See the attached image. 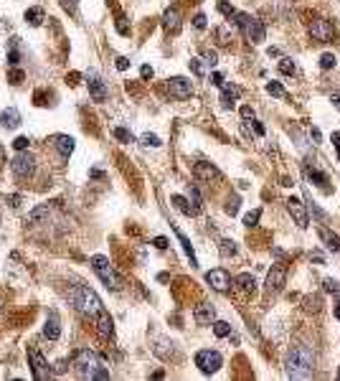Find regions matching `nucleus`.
I'll return each mask as SVG.
<instances>
[{"instance_id": "nucleus-2", "label": "nucleus", "mask_w": 340, "mask_h": 381, "mask_svg": "<svg viewBox=\"0 0 340 381\" xmlns=\"http://www.w3.org/2000/svg\"><path fill=\"white\" fill-rule=\"evenodd\" d=\"M69 300H71V305L79 310V312H84L86 318H99L102 312H104V305H102V300L97 297L94 290H89L84 285H71L69 287Z\"/></svg>"}, {"instance_id": "nucleus-11", "label": "nucleus", "mask_w": 340, "mask_h": 381, "mask_svg": "<svg viewBox=\"0 0 340 381\" xmlns=\"http://www.w3.org/2000/svg\"><path fill=\"white\" fill-rule=\"evenodd\" d=\"M287 211L292 214V219H294V224H297L300 229H305L310 224V216H307V208H305V204L300 198H287Z\"/></svg>"}, {"instance_id": "nucleus-47", "label": "nucleus", "mask_w": 340, "mask_h": 381, "mask_svg": "<svg viewBox=\"0 0 340 381\" xmlns=\"http://www.w3.org/2000/svg\"><path fill=\"white\" fill-rule=\"evenodd\" d=\"M219 10H221V13H223V16H229V18H231V16L236 13V10H234V8H231L229 3H219Z\"/></svg>"}, {"instance_id": "nucleus-36", "label": "nucleus", "mask_w": 340, "mask_h": 381, "mask_svg": "<svg viewBox=\"0 0 340 381\" xmlns=\"http://www.w3.org/2000/svg\"><path fill=\"white\" fill-rule=\"evenodd\" d=\"M279 71L282 74H294V61L287 59V56H285V59H279Z\"/></svg>"}, {"instance_id": "nucleus-55", "label": "nucleus", "mask_w": 340, "mask_h": 381, "mask_svg": "<svg viewBox=\"0 0 340 381\" xmlns=\"http://www.w3.org/2000/svg\"><path fill=\"white\" fill-rule=\"evenodd\" d=\"M213 84H216V87H223V74H219V71L213 74Z\"/></svg>"}, {"instance_id": "nucleus-30", "label": "nucleus", "mask_w": 340, "mask_h": 381, "mask_svg": "<svg viewBox=\"0 0 340 381\" xmlns=\"http://www.w3.org/2000/svg\"><path fill=\"white\" fill-rule=\"evenodd\" d=\"M221 257H234L236 254V242H231V239H221Z\"/></svg>"}, {"instance_id": "nucleus-52", "label": "nucleus", "mask_w": 340, "mask_h": 381, "mask_svg": "<svg viewBox=\"0 0 340 381\" xmlns=\"http://www.w3.org/2000/svg\"><path fill=\"white\" fill-rule=\"evenodd\" d=\"M252 125H254V132L262 138V135H264V125H262V122H256V120H252Z\"/></svg>"}, {"instance_id": "nucleus-19", "label": "nucleus", "mask_w": 340, "mask_h": 381, "mask_svg": "<svg viewBox=\"0 0 340 381\" xmlns=\"http://www.w3.org/2000/svg\"><path fill=\"white\" fill-rule=\"evenodd\" d=\"M43 335H46L49 341H59V335H61V326H59V315L51 310L49 312V320H46V326H43Z\"/></svg>"}, {"instance_id": "nucleus-6", "label": "nucleus", "mask_w": 340, "mask_h": 381, "mask_svg": "<svg viewBox=\"0 0 340 381\" xmlns=\"http://www.w3.org/2000/svg\"><path fill=\"white\" fill-rule=\"evenodd\" d=\"M196 366L201 368L203 374H216L219 368L223 366V358L219 351H211V348H203L196 353Z\"/></svg>"}, {"instance_id": "nucleus-4", "label": "nucleus", "mask_w": 340, "mask_h": 381, "mask_svg": "<svg viewBox=\"0 0 340 381\" xmlns=\"http://www.w3.org/2000/svg\"><path fill=\"white\" fill-rule=\"evenodd\" d=\"M89 262H92V270L97 272V277H99L102 282H104V285L109 287V290H119V287H122L119 277H117V272H115V267L109 264V260H107V257L94 254Z\"/></svg>"}, {"instance_id": "nucleus-26", "label": "nucleus", "mask_w": 340, "mask_h": 381, "mask_svg": "<svg viewBox=\"0 0 340 381\" xmlns=\"http://www.w3.org/2000/svg\"><path fill=\"white\" fill-rule=\"evenodd\" d=\"M26 20L31 26H41L43 23V10L41 8H28L26 10Z\"/></svg>"}, {"instance_id": "nucleus-1", "label": "nucleus", "mask_w": 340, "mask_h": 381, "mask_svg": "<svg viewBox=\"0 0 340 381\" xmlns=\"http://www.w3.org/2000/svg\"><path fill=\"white\" fill-rule=\"evenodd\" d=\"M287 376L289 379H310L315 374V351L307 343L292 346L287 353Z\"/></svg>"}, {"instance_id": "nucleus-23", "label": "nucleus", "mask_w": 340, "mask_h": 381, "mask_svg": "<svg viewBox=\"0 0 340 381\" xmlns=\"http://www.w3.org/2000/svg\"><path fill=\"white\" fill-rule=\"evenodd\" d=\"M320 239L325 242V246H327L330 252H340V237H338V234H333L330 229L320 226Z\"/></svg>"}, {"instance_id": "nucleus-38", "label": "nucleus", "mask_w": 340, "mask_h": 381, "mask_svg": "<svg viewBox=\"0 0 340 381\" xmlns=\"http://www.w3.org/2000/svg\"><path fill=\"white\" fill-rule=\"evenodd\" d=\"M190 69H193V74H196V76H203V74H206L203 59H190Z\"/></svg>"}, {"instance_id": "nucleus-8", "label": "nucleus", "mask_w": 340, "mask_h": 381, "mask_svg": "<svg viewBox=\"0 0 340 381\" xmlns=\"http://www.w3.org/2000/svg\"><path fill=\"white\" fill-rule=\"evenodd\" d=\"M33 168H36V160H33L31 153H18L13 160H10V171H13L16 178H28L33 173Z\"/></svg>"}, {"instance_id": "nucleus-31", "label": "nucleus", "mask_w": 340, "mask_h": 381, "mask_svg": "<svg viewBox=\"0 0 340 381\" xmlns=\"http://www.w3.org/2000/svg\"><path fill=\"white\" fill-rule=\"evenodd\" d=\"M213 333H216L219 338H226V335L231 333V326L226 320H216V323H213Z\"/></svg>"}, {"instance_id": "nucleus-25", "label": "nucleus", "mask_w": 340, "mask_h": 381, "mask_svg": "<svg viewBox=\"0 0 340 381\" xmlns=\"http://www.w3.org/2000/svg\"><path fill=\"white\" fill-rule=\"evenodd\" d=\"M178 18H180V16H178V10H175V8H170L168 13L163 16V26H165L168 31H175V28H178V23H180Z\"/></svg>"}, {"instance_id": "nucleus-35", "label": "nucleus", "mask_w": 340, "mask_h": 381, "mask_svg": "<svg viewBox=\"0 0 340 381\" xmlns=\"http://www.w3.org/2000/svg\"><path fill=\"white\" fill-rule=\"evenodd\" d=\"M333 66H335V56L333 53H323L320 56V69L327 71V69H333Z\"/></svg>"}, {"instance_id": "nucleus-45", "label": "nucleus", "mask_w": 340, "mask_h": 381, "mask_svg": "<svg viewBox=\"0 0 340 381\" xmlns=\"http://www.w3.org/2000/svg\"><path fill=\"white\" fill-rule=\"evenodd\" d=\"M153 74H155V71H153V66H147V64L140 69V76H142L145 82H147V79H153Z\"/></svg>"}, {"instance_id": "nucleus-33", "label": "nucleus", "mask_w": 340, "mask_h": 381, "mask_svg": "<svg viewBox=\"0 0 340 381\" xmlns=\"http://www.w3.org/2000/svg\"><path fill=\"white\" fill-rule=\"evenodd\" d=\"M267 92H269L272 97H287L285 87H282L279 82H269V84H267Z\"/></svg>"}, {"instance_id": "nucleus-32", "label": "nucleus", "mask_w": 340, "mask_h": 381, "mask_svg": "<svg viewBox=\"0 0 340 381\" xmlns=\"http://www.w3.org/2000/svg\"><path fill=\"white\" fill-rule=\"evenodd\" d=\"M43 216H49V206H41V208H36V211H31L26 221H28V224H38Z\"/></svg>"}, {"instance_id": "nucleus-18", "label": "nucleus", "mask_w": 340, "mask_h": 381, "mask_svg": "<svg viewBox=\"0 0 340 381\" xmlns=\"http://www.w3.org/2000/svg\"><path fill=\"white\" fill-rule=\"evenodd\" d=\"M20 125V112L16 107H8L0 112V127H8V130H16Z\"/></svg>"}, {"instance_id": "nucleus-3", "label": "nucleus", "mask_w": 340, "mask_h": 381, "mask_svg": "<svg viewBox=\"0 0 340 381\" xmlns=\"http://www.w3.org/2000/svg\"><path fill=\"white\" fill-rule=\"evenodd\" d=\"M71 366L82 379H109V371L102 366L99 356L89 348H79L71 358Z\"/></svg>"}, {"instance_id": "nucleus-28", "label": "nucleus", "mask_w": 340, "mask_h": 381, "mask_svg": "<svg viewBox=\"0 0 340 381\" xmlns=\"http://www.w3.org/2000/svg\"><path fill=\"white\" fill-rule=\"evenodd\" d=\"M307 175L312 178V181H315L317 186H323V188L327 190V175H325L323 171H317V168H307Z\"/></svg>"}, {"instance_id": "nucleus-49", "label": "nucleus", "mask_w": 340, "mask_h": 381, "mask_svg": "<svg viewBox=\"0 0 340 381\" xmlns=\"http://www.w3.org/2000/svg\"><path fill=\"white\" fill-rule=\"evenodd\" d=\"M153 244L157 246V249H165V246H168V239H165V237H155Z\"/></svg>"}, {"instance_id": "nucleus-54", "label": "nucleus", "mask_w": 340, "mask_h": 381, "mask_svg": "<svg viewBox=\"0 0 340 381\" xmlns=\"http://www.w3.org/2000/svg\"><path fill=\"white\" fill-rule=\"evenodd\" d=\"M61 5H64L66 10H74V8H76V0H61Z\"/></svg>"}, {"instance_id": "nucleus-29", "label": "nucleus", "mask_w": 340, "mask_h": 381, "mask_svg": "<svg viewBox=\"0 0 340 381\" xmlns=\"http://www.w3.org/2000/svg\"><path fill=\"white\" fill-rule=\"evenodd\" d=\"M175 234H178V239H180V244H183V249H186V254L190 257V264L196 267L198 262H196V254H193V246H190V242L186 239V234H183V231H175Z\"/></svg>"}, {"instance_id": "nucleus-43", "label": "nucleus", "mask_w": 340, "mask_h": 381, "mask_svg": "<svg viewBox=\"0 0 340 381\" xmlns=\"http://www.w3.org/2000/svg\"><path fill=\"white\" fill-rule=\"evenodd\" d=\"M115 66H117L119 71H127L130 69V59H127V56H117V64Z\"/></svg>"}, {"instance_id": "nucleus-51", "label": "nucleus", "mask_w": 340, "mask_h": 381, "mask_svg": "<svg viewBox=\"0 0 340 381\" xmlns=\"http://www.w3.org/2000/svg\"><path fill=\"white\" fill-rule=\"evenodd\" d=\"M241 117L244 120H254V109L252 107H241Z\"/></svg>"}, {"instance_id": "nucleus-27", "label": "nucleus", "mask_w": 340, "mask_h": 381, "mask_svg": "<svg viewBox=\"0 0 340 381\" xmlns=\"http://www.w3.org/2000/svg\"><path fill=\"white\" fill-rule=\"evenodd\" d=\"M8 64L18 66L20 64V51H18V38L10 41V49H8Z\"/></svg>"}, {"instance_id": "nucleus-9", "label": "nucleus", "mask_w": 340, "mask_h": 381, "mask_svg": "<svg viewBox=\"0 0 340 381\" xmlns=\"http://www.w3.org/2000/svg\"><path fill=\"white\" fill-rule=\"evenodd\" d=\"M28 358H31V371H33V379L38 381H49L51 379V368H49V361L41 356L38 348H31L28 351Z\"/></svg>"}, {"instance_id": "nucleus-44", "label": "nucleus", "mask_w": 340, "mask_h": 381, "mask_svg": "<svg viewBox=\"0 0 340 381\" xmlns=\"http://www.w3.org/2000/svg\"><path fill=\"white\" fill-rule=\"evenodd\" d=\"M193 26H196L198 31H203V28H206V16H203V13H196V18H193Z\"/></svg>"}, {"instance_id": "nucleus-50", "label": "nucleus", "mask_w": 340, "mask_h": 381, "mask_svg": "<svg viewBox=\"0 0 340 381\" xmlns=\"http://www.w3.org/2000/svg\"><path fill=\"white\" fill-rule=\"evenodd\" d=\"M206 64L208 66H216V51H206Z\"/></svg>"}, {"instance_id": "nucleus-40", "label": "nucleus", "mask_w": 340, "mask_h": 381, "mask_svg": "<svg viewBox=\"0 0 340 381\" xmlns=\"http://www.w3.org/2000/svg\"><path fill=\"white\" fill-rule=\"evenodd\" d=\"M226 214H231V216L239 214V198H236V196L229 198V204H226Z\"/></svg>"}, {"instance_id": "nucleus-13", "label": "nucleus", "mask_w": 340, "mask_h": 381, "mask_svg": "<svg viewBox=\"0 0 340 381\" xmlns=\"http://www.w3.org/2000/svg\"><path fill=\"white\" fill-rule=\"evenodd\" d=\"M193 175L198 178L201 183H213V181H219V178H221L219 168H216V165H211V163H196Z\"/></svg>"}, {"instance_id": "nucleus-24", "label": "nucleus", "mask_w": 340, "mask_h": 381, "mask_svg": "<svg viewBox=\"0 0 340 381\" xmlns=\"http://www.w3.org/2000/svg\"><path fill=\"white\" fill-rule=\"evenodd\" d=\"M234 282H236V285H239V287L244 290V293H252V290H254V285H256V282H254V277H252V275H249V272H241L239 277H236V279H234Z\"/></svg>"}, {"instance_id": "nucleus-41", "label": "nucleus", "mask_w": 340, "mask_h": 381, "mask_svg": "<svg viewBox=\"0 0 340 381\" xmlns=\"http://www.w3.org/2000/svg\"><path fill=\"white\" fill-rule=\"evenodd\" d=\"M13 148H16L18 153L28 150V138H16V140H13Z\"/></svg>"}, {"instance_id": "nucleus-15", "label": "nucleus", "mask_w": 340, "mask_h": 381, "mask_svg": "<svg viewBox=\"0 0 340 381\" xmlns=\"http://www.w3.org/2000/svg\"><path fill=\"white\" fill-rule=\"evenodd\" d=\"M193 320L198 326H211V323L216 320V310H213V305H208V302H201L193 310Z\"/></svg>"}, {"instance_id": "nucleus-17", "label": "nucleus", "mask_w": 340, "mask_h": 381, "mask_svg": "<svg viewBox=\"0 0 340 381\" xmlns=\"http://www.w3.org/2000/svg\"><path fill=\"white\" fill-rule=\"evenodd\" d=\"M51 145L59 150L61 158H69V155L74 153V138H69V135H53L51 138Z\"/></svg>"}, {"instance_id": "nucleus-22", "label": "nucleus", "mask_w": 340, "mask_h": 381, "mask_svg": "<svg viewBox=\"0 0 340 381\" xmlns=\"http://www.w3.org/2000/svg\"><path fill=\"white\" fill-rule=\"evenodd\" d=\"M239 87H231V84H223L221 87V104L223 107H234V102L239 99Z\"/></svg>"}, {"instance_id": "nucleus-37", "label": "nucleus", "mask_w": 340, "mask_h": 381, "mask_svg": "<svg viewBox=\"0 0 340 381\" xmlns=\"http://www.w3.org/2000/svg\"><path fill=\"white\" fill-rule=\"evenodd\" d=\"M259 216H262V211H259V208H254V211H249V214L244 216V224H246V226H256V221H259Z\"/></svg>"}, {"instance_id": "nucleus-20", "label": "nucleus", "mask_w": 340, "mask_h": 381, "mask_svg": "<svg viewBox=\"0 0 340 381\" xmlns=\"http://www.w3.org/2000/svg\"><path fill=\"white\" fill-rule=\"evenodd\" d=\"M94 323H97V330L104 341H109L112 335H115V326H112V318L107 315V312H102L99 318H94Z\"/></svg>"}, {"instance_id": "nucleus-21", "label": "nucleus", "mask_w": 340, "mask_h": 381, "mask_svg": "<svg viewBox=\"0 0 340 381\" xmlns=\"http://www.w3.org/2000/svg\"><path fill=\"white\" fill-rule=\"evenodd\" d=\"M170 201H173V206L180 211V214H186V216H198V211H201V208H196L193 204H190L188 198H183V196H173Z\"/></svg>"}, {"instance_id": "nucleus-10", "label": "nucleus", "mask_w": 340, "mask_h": 381, "mask_svg": "<svg viewBox=\"0 0 340 381\" xmlns=\"http://www.w3.org/2000/svg\"><path fill=\"white\" fill-rule=\"evenodd\" d=\"M206 282L216 290V293H226V290L231 287V275L223 270V267H219V270H211L206 275Z\"/></svg>"}, {"instance_id": "nucleus-48", "label": "nucleus", "mask_w": 340, "mask_h": 381, "mask_svg": "<svg viewBox=\"0 0 340 381\" xmlns=\"http://www.w3.org/2000/svg\"><path fill=\"white\" fill-rule=\"evenodd\" d=\"M10 82H13V84H20V82H23V71L16 69L13 74H10Z\"/></svg>"}, {"instance_id": "nucleus-53", "label": "nucleus", "mask_w": 340, "mask_h": 381, "mask_svg": "<svg viewBox=\"0 0 340 381\" xmlns=\"http://www.w3.org/2000/svg\"><path fill=\"white\" fill-rule=\"evenodd\" d=\"M333 145H335V150H338V158H340V132H333Z\"/></svg>"}, {"instance_id": "nucleus-46", "label": "nucleus", "mask_w": 340, "mask_h": 381, "mask_svg": "<svg viewBox=\"0 0 340 381\" xmlns=\"http://www.w3.org/2000/svg\"><path fill=\"white\" fill-rule=\"evenodd\" d=\"M323 285H325V290H327V293H338V290H340V285L335 282V279H325Z\"/></svg>"}, {"instance_id": "nucleus-14", "label": "nucleus", "mask_w": 340, "mask_h": 381, "mask_svg": "<svg viewBox=\"0 0 340 381\" xmlns=\"http://www.w3.org/2000/svg\"><path fill=\"white\" fill-rule=\"evenodd\" d=\"M285 282H287V272L282 270V267H272L269 275H267V290H269V293H272V290L279 293V290L285 287Z\"/></svg>"}, {"instance_id": "nucleus-7", "label": "nucleus", "mask_w": 340, "mask_h": 381, "mask_svg": "<svg viewBox=\"0 0 340 381\" xmlns=\"http://www.w3.org/2000/svg\"><path fill=\"white\" fill-rule=\"evenodd\" d=\"M307 31H310V36H312L317 43H330V41H335L333 23H330V20H325V18H315V20H310Z\"/></svg>"}, {"instance_id": "nucleus-57", "label": "nucleus", "mask_w": 340, "mask_h": 381, "mask_svg": "<svg viewBox=\"0 0 340 381\" xmlns=\"http://www.w3.org/2000/svg\"><path fill=\"white\" fill-rule=\"evenodd\" d=\"M5 163V153H3V148H0V165Z\"/></svg>"}, {"instance_id": "nucleus-42", "label": "nucleus", "mask_w": 340, "mask_h": 381, "mask_svg": "<svg viewBox=\"0 0 340 381\" xmlns=\"http://www.w3.org/2000/svg\"><path fill=\"white\" fill-rule=\"evenodd\" d=\"M188 201H190V204H193L196 208H201V196H198V190H196V188H190V190H188Z\"/></svg>"}, {"instance_id": "nucleus-5", "label": "nucleus", "mask_w": 340, "mask_h": 381, "mask_svg": "<svg viewBox=\"0 0 340 381\" xmlns=\"http://www.w3.org/2000/svg\"><path fill=\"white\" fill-rule=\"evenodd\" d=\"M234 18H236V26L241 28L246 41H252V43H262L264 41V26L259 23L256 18H252L249 13H234Z\"/></svg>"}, {"instance_id": "nucleus-58", "label": "nucleus", "mask_w": 340, "mask_h": 381, "mask_svg": "<svg viewBox=\"0 0 340 381\" xmlns=\"http://www.w3.org/2000/svg\"><path fill=\"white\" fill-rule=\"evenodd\" d=\"M335 318L340 320V302H338V305H335Z\"/></svg>"}, {"instance_id": "nucleus-16", "label": "nucleus", "mask_w": 340, "mask_h": 381, "mask_svg": "<svg viewBox=\"0 0 340 381\" xmlns=\"http://www.w3.org/2000/svg\"><path fill=\"white\" fill-rule=\"evenodd\" d=\"M89 94H92V99L94 102H104L107 99V87H104V82L99 79V76H94V74H89Z\"/></svg>"}, {"instance_id": "nucleus-12", "label": "nucleus", "mask_w": 340, "mask_h": 381, "mask_svg": "<svg viewBox=\"0 0 340 381\" xmlns=\"http://www.w3.org/2000/svg\"><path fill=\"white\" fill-rule=\"evenodd\" d=\"M168 92L170 97H175V99H186L190 97V79H186V76H173V79H168Z\"/></svg>"}, {"instance_id": "nucleus-56", "label": "nucleus", "mask_w": 340, "mask_h": 381, "mask_svg": "<svg viewBox=\"0 0 340 381\" xmlns=\"http://www.w3.org/2000/svg\"><path fill=\"white\" fill-rule=\"evenodd\" d=\"M330 102H333V104H335V107H338V109H340V97H338V94H335V97H333V99H330Z\"/></svg>"}, {"instance_id": "nucleus-39", "label": "nucleus", "mask_w": 340, "mask_h": 381, "mask_svg": "<svg viewBox=\"0 0 340 381\" xmlns=\"http://www.w3.org/2000/svg\"><path fill=\"white\" fill-rule=\"evenodd\" d=\"M142 145H147V148H157V145H160V138H157V135H150V132H145V135H142Z\"/></svg>"}, {"instance_id": "nucleus-34", "label": "nucleus", "mask_w": 340, "mask_h": 381, "mask_svg": "<svg viewBox=\"0 0 340 381\" xmlns=\"http://www.w3.org/2000/svg\"><path fill=\"white\" fill-rule=\"evenodd\" d=\"M115 138H117L119 142H135L132 132H130V130H124V127H115Z\"/></svg>"}]
</instances>
